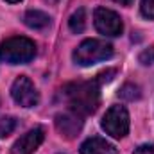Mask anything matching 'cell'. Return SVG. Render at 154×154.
<instances>
[{"mask_svg": "<svg viewBox=\"0 0 154 154\" xmlns=\"http://www.w3.org/2000/svg\"><path fill=\"white\" fill-rule=\"evenodd\" d=\"M23 20H25V25L31 27V29H45L50 23L48 14H45L43 11H38V9L27 11L25 16H23Z\"/></svg>", "mask_w": 154, "mask_h": 154, "instance_id": "10", "label": "cell"}, {"mask_svg": "<svg viewBox=\"0 0 154 154\" xmlns=\"http://www.w3.org/2000/svg\"><path fill=\"white\" fill-rule=\"evenodd\" d=\"M45 138V133L41 127H34L31 131H27L22 138H18L11 149L13 154H32L43 142Z\"/></svg>", "mask_w": 154, "mask_h": 154, "instance_id": "8", "label": "cell"}, {"mask_svg": "<svg viewBox=\"0 0 154 154\" xmlns=\"http://www.w3.org/2000/svg\"><path fill=\"white\" fill-rule=\"evenodd\" d=\"M113 56V47L104 39H84L74 50V61L81 66H90L106 61Z\"/></svg>", "mask_w": 154, "mask_h": 154, "instance_id": "3", "label": "cell"}, {"mask_svg": "<svg viewBox=\"0 0 154 154\" xmlns=\"http://www.w3.org/2000/svg\"><path fill=\"white\" fill-rule=\"evenodd\" d=\"M140 88L134 86V84H125L122 90H120V97L122 99H127V100H134V99H140Z\"/></svg>", "mask_w": 154, "mask_h": 154, "instance_id": "13", "label": "cell"}, {"mask_svg": "<svg viewBox=\"0 0 154 154\" xmlns=\"http://www.w3.org/2000/svg\"><path fill=\"white\" fill-rule=\"evenodd\" d=\"M16 127V120L13 116H2L0 118V138L9 136Z\"/></svg>", "mask_w": 154, "mask_h": 154, "instance_id": "12", "label": "cell"}, {"mask_svg": "<svg viewBox=\"0 0 154 154\" xmlns=\"http://www.w3.org/2000/svg\"><path fill=\"white\" fill-rule=\"evenodd\" d=\"M93 20H95L97 31L104 36H118L124 29L120 16L115 11L106 9V7H97L95 14H93Z\"/></svg>", "mask_w": 154, "mask_h": 154, "instance_id": "6", "label": "cell"}, {"mask_svg": "<svg viewBox=\"0 0 154 154\" xmlns=\"http://www.w3.org/2000/svg\"><path fill=\"white\" fill-rule=\"evenodd\" d=\"M56 127L65 138H75L82 129V116L75 111H65L56 116Z\"/></svg>", "mask_w": 154, "mask_h": 154, "instance_id": "7", "label": "cell"}, {"mask_svg": "<svg viewBox=\"0 0 154 154\" xmlns=\"http://www.w3.org/2000/svg\"><path fill=\"white\" fill-rule=\"evenodd\" d=\"M134 154H154V145H149V143L140 145L138 149H134Z\"/></svg>", "mask_w": 154, "mask_h": 154, "instance_id": "16", "label": "cell"}, {"mask_svg": "<svg viewBox=\"0 0 154 154\" xmlns=\"http://www.w3.org/2000/svg\"><path fill=\"white\" fill-rule=\"evenodd\" d=\"M140 63H143V65L154 63V47H151L149 50H143V52L140 54Z\"/></svg>", "mask_w": 154, "mask_h": 154, "instance_id": "15", "label": "cell"}, {"mask_svg": "<svg viewBox=\"0 0 154 154\" xmlns=\"http://www.w3.org/2000/svg\"><path fill=\"white\" fill-rule=\"evenodd\" d=\"M116 147L100 136H91L81 145V154H116Z\"/></svg>", "mask_w": 154, "mask_h": 154, "instance_id": "9", "label": "cell"}, {"mask_svg": "<svg viewBox=\"0 0 154 154\" xmlns=\"http://www.w3.org/2000/svg\"><path fill=\"white\" fill-rule=\"evenodd\" d=\"M142 14L154 20V0H142Z\"/></svg>", "mask_w": 154, "mask_h": 154, "instance_id": "14", "label": "cell"}, {"mask_svg": "<svg viewBox=\"0 0 154 154\" xmlns=\"http://www.w3.org/2000/svg\"><path fill=\"white\" fill-rule=\"evenodd\" d=\"M115 2H116V4H122V5H129L133 0H115Z\"/></svg>", "mask_w": 154, "mask_h": 154, "instance_id": "17", "label": "cell"}, {"mask_svg": "<svg viewBox=\"0 0 154 154\" xmlns=\"http://www.w3.org/2000/svg\"><path fill=\"white\" fill-rule=\"evenodd\" d=\"M36 56L34 41L25 36H13L0 43V61L9 65L29 63Z\"/></svg>", "mask_w": 154, "mask_h": 154, "instance_id": "2", "label": "cell"}, {"mask_svg": "<svg viewBox=\"0 0 154 154\" xmlns=\"http://www.w3.org/2000/svg\"><path fill=\"white\" fill-rule=\"evenodd\" d=\"M11 95L14 99L16 104H20L22 108H32L36 106L39 100V95L32 84V81L25 75H20L11 86Z\"/></svg>", "mask_w": 154, "mask_h": 154, "instance_id": "5", "label": "cell"}, {"mask_svg": "<svg viewBox=\"0 0 154 154\" xmlns=\"http://www.w3.org/2000/svg\"><path fill=\"white\" fill-rule=\"evenodd\" d=\"M65 97L66 104L77 115L86 116L97 111L100 104V81H82V82H72L65 86Z\"/></svg>", "mask_w": 154, "mask_h": 154, "instance_id": "1", "label": "cell"}, {"mask_svg": "<svg viewBox=\"0 0 154 154\" xmlns=\"http://www.w3.org/2000/svg\"><path fill=\"white\" fill-rule=\"evenodd\" d=\"M68 25H70V31L75 32V34L84 31V27H86V13H84V9H77L75 13L70 16Z\"/></svg>", "mask_w": 154, "mask_h": 154, "instance_id": "11", "label": "cell"}, {"mask_svg": "<svg viewBox=\"0 0 154 154\" xmlns=\"http://www.w3.org/2000/svg\"><path fill=\"white\" fill-rule=\"evenodd\" d=\"M5 2H9V4H16V2H20V0H5Z\"/></svg>", "mask_w": 154, "mask_h": 154, "instance_id": "18", "label": "cell"}, {"mask_svg": "<svg viewBox=\"0 0 154 154\" xmlns=\"http://www.w3.org/2000/svg\"><path fill=\"white\" fill-rule=\"evenodd\" d=\"M102 129L113 138H124L129 133V113L124 106H111L102 118Z\"/></svg>", "mask_w": 154, "mask_h": 154, "instance_id": "4", "label": "cell"}]
</instances>
